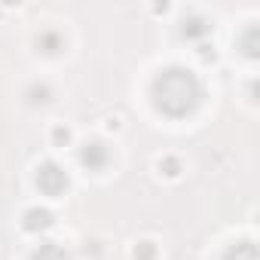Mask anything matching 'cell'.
I'll list each match as a JSON object with an SVG mask.
<instances>
[{
	"mask_svg": "<svg viewBox=\"0 0 260 260\" xmlns=\"http://www.w3.org/2000/svg\"><path fill=\"white\" fill-rule=\"evenodd\" d=\"M40 184H43V190H49V193H55L58 187H64V175H58V169L55 166H46L43 172H40V178H37Z\"/></svg>",
	"mask_w": 260,
	"mask_h": 260,
	"instance_id": "cell-1",
	"label": "cell"
},
{
	"mask_svg": "<svg viewBox=\"0 0 260 260\" xmlns=\"http://www.w3.org/2000/svg\"><path fill=\"white\" fill-rule=\"evenodd\" d=\"M34 260H68V257H64V254H61L58 248H43V251H40V254H37Z\"/></svg>",
	"mask_w": 260,
	"mask_h": 260,
	"instance_id": "cell-2",
	"label": "cell"
}]
</instances>
